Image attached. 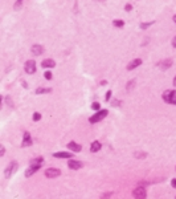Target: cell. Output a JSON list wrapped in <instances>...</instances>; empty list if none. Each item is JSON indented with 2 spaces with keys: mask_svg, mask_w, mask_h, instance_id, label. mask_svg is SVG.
<instances>
[{
  "mask_svg": "<svg viewBox=\"0 0 176 199\" xmlns=\"http://www.w3.org/2000/svg\"><path fill=\"white\" fill-rule=\"evenodd\" d=\"M163 100L168 104L176 105V90H167L163 93Z\"/></svg>",
  "mask_w": 176,
  "mask_h": 199,
  "instance_id": "obj_1",
  "label": "cell"
},
{
  "mask_svg": "<svg viewBox=\"0 0 176 199\" xmlns=\"http://www.w3.org/2000/svg\"><path fill=\"white\" fill-rule=\"evenodd\" d=\"M107 114H109V113H107V110H99V112H98V113H95L93 117H90L89 121L91 122V124H94V122H99V121L103 120Z\"/></svg>",
  "mask_w": 176,
  "mask_h": 199,
  "instance_id": "obj_2",
  "label": "cell"
},
{
  "mask_svg": "<svg viewBox=\"0 0 176 199\" xmlns=\"http://www.w3.org/2000/svg\"><path fill=\"white\" fill-rule=\"evenodd\" d=\"M16 170H17V163L16 162H11L9 165L7 166V169H5V171H4V177L5 178H11V175L13 174Z\"/></svg>",
  "mask_w": 176,
  "mask_h": 199,
  "instance_id": "obj_3",
  "label": "cell"
},
{
  "mask_svg": "<svg viewBox=\"0 0 176 199\" xmlns=\"http://www.w3.org/2000/svg\"><path fill=\"white\" fill-rule=\"evenodd\" d=\"M132 196H134L135 199H146V196H147L146 189H143V187H136V189L132 191Z\"/></svg>",
  "mask_w": 176,
  "mask_h": 199,
  "instance_id": "obj_4",
  "label": "cell"
},
{
  "mask_svg": "<svg viewBox=\"0 0 176 199\" xmlns=\"http://www.w3.org/2000/svg\"><path fill=\"white\" fill-rule=\"evenodd\" d=\"M25 72L29 73V74H32V73H35L36 72V62L35 61H32V60H28L27 62H25Z\"/></svg>",
  "mask_w": 176,
  "mask_h": 199,
  "instance_id": "obj_5",
  "label": "cell"
},
{
  "mask_svg": "<svg viewBox=\"0 0 176 199\" xmlns=\"http://www.w3.org/2000/svg\"><path fill=\"white\" fill-rule=\"evenodd\" d=\"M60 174H61V171L58 169H48V170H45V177L46 178H57Z\"/></svg>",
  "mask_w": 176,
  "mask_h": 199,
  "instance_id": "obj_6",
  "label": "cell"
},
{
  "mask_svg": "<svg viewBox=\"0 0 176 199\" xmlns=\"http://www.w3.org/2000/svg\"><path fill=\"white\" fill-rule=\"evenodd\" d=\"M68 166H69L72 170H78V169L82 167V162L76 161V159H70L69 163H68Z\"/></svg>",
  "mask_w": 176,
  "mask_h": 199,
  "instance_id": "obj_7",
  "label": "cell"
},
{
  "mask_svg": "<svg viewBox=\"0 0 176 199\" xmlns=\"http://www.w3.org/2000/svg\"><path fill=\"white\" fill-rule=\"evenodd\" d=\"M142 64V60L140 58H135V60H132L130 64L127 65V70H132V69H135L136 66H139Z\"/></svg>",
  "mask_w": 176,
  "mask_h": 199,
  "instance_id": "obj_8",
  "label": "cell"
},
{
  "mask_svg": "<svg viewBox=\"0 0 176 199\" xmlns=\"http://www.w3.org/2000/svg\"><path fill=\"white\" fill-rule=\"evenodd\" d=\"M171 65H172V61H171V60H164V61H162V62H159L158 64V66L162 69V70H167Z\"/></svg>",
  "mask_w": 176,
  "mask_h": 199,
  "instance_id": "obj_9",
  "label": "cell"
},
{
  "mask_svg": "<svg viewBox=\"0 0 176 199\" xmlns=\"http://www.w3.org/2000/svg\"><path fill=\"white\" fill-rule=\"evenodd\" d=\"M31 145H32V138H31V135H29V133L25 131L24 133V139H23V146L27 148V146H31Z\"/></svg>",
  "mask_w": 176,
  "mask_h": 199,
  "instance_id": "obj_10",
  "label": "cell"
},
{
  "mask_svg": "<svg viewBox=\"0 0 176 199\" xmlns=\"http://www.w3.org/2000/svg\"><path fill=\"white\" fill-rule=\"evenodd\" d=\"M68 148L70 149L72 151H74V153H78V151H81V145H78L77 142H69L68 143Z\"/></svg>",
  "mask_w": 176,
  "mask_h": 199,
  "instance_id": "obj_11",
  "label": "cell"
},
{
  "mask_svg": "<svg viewBox=\"0 0 176 199\" xmlns=\"http://www.w3.org/2000/svg\"><path fill=\"white\" fill-rule=\"evenodd\" d=\"M41 167V166H35V165H31V167L28 169L27 171H25V177H31V175H33L36 171H37L38 169Z\"/></svg>",
  "mask_w": 176,
  "mask_h": 199,
  "instance_id": "obj_12",
  "label": "cell"
},
{
  "mask_svg": "<svg viewBox=\"0 0 176 199\" xmlns=\"http://www.w3.org/2000/svg\"><path fill=\"white\" fill-rule=\"evenodd\" d=\"M31 51H32V53H33V55L40 56V55L42 53V52H44V48H42L41 45H33Z\"/></svg>",
  "mask_w": 176,
  "mask_h": 199,
  "instance_id": "obj_13",
  "label": "cell"
},
{
  "mask_svg": "<svg viewBox=\"0 0 176 199\" xmlns=\"http://www.w3.org/2000/svg\"><path fill=\"white\" fill-rule=\"evenodd\" d=\"M54 65H56V62L53 61V60H50V58H46V60H44V61L41 62L42 68H53Z\"/></svg>",
  "mask_w": 176,
  "mask_h": 199,
  "instance_id": "obj_14",
  "label": "cell"
},
{
  "mask_svg": "<svg viewBox=\"0 0 176 199\" xmlns=\"http://www.w3.org/2000/svg\"><path fill=\"white\" fill-rule=\"evenodd\" d=\"M99 150H101V143L98 141H94L91 143V146H90V151L91 153H95V151H99Z\"/></svg>",
  "mask_w": 176,
  "mask_h": 199,
  "instance_id": "obj_15",
  "label": "cell"
},
{
  "mask_svg": "<svg viewBox=\"0 0 176 199\" xmlns=\"http://www.w3.org/2000/svg\"><path fill=\"white\" fill-rule=\"evenodd\" d=\"M53 157H56V158H70V157H73L70 153H65V151H60V153H54V155Z\"/></svg>",
  "mask_w": 176,
  "mask_h": 199,
  "instance_id": "obj_16",
  "label": "cell"
},
{
  "mask_svg": "<svg viewBox=\"0 0 176 199\" xmlns=\"http://www.w3.org/2000/svg\"><path fill=\"white\" fill-rule=\"evenodd\" d=\"M42 163H44L42 157H38V158H36V159H33V161L31 162V165H35V166H41Z\"/></svg>",
  "mask_w": 176,
  "mask_h": 199,
  "instance_id": "obj_17",
  "label": "cell"
},
{
  "mask_svg": "<svg viewBox=\"0 0 176 199\" xmlns=\"http://www.w3.org/2000/svg\"><path fill=\"white\" fill-rule=\"evenodd\" d=\"M48 92H52V89H50V88H46V89H45V88H38V89L36 90L37 94H41V93H48Z\"/></svg>",
  "mask_w": 176,
  "mask_h": 199,
  "instance_id": "obj_18",
  "label": "cell"
},
{
  "mask_svg": "<svg viewBox=\"0 0 176 199\" xmlns=\"http://www.w3.org/2000/svg\"><path fill=\"white\" fill-rule=\"evenodd\" d=\"M114 25H115V27H119V28H121V27H123V25H124V23L122 20H115L114 21Z\"/></svg>",
  "mask_w": 176,
  "mask_h": 199,
  "instance_id": "obj_19",
  "label": "cell"
},
{
  "mask_svg": "<svg viewBox=\"0 0 176 199\" xmlns=\"http://www.w3.org/2000/svg\"><path fill=\"white\" fill-rule=\"evenodd\" d=\"M40 118H41V114H40V113H37V112H36V113L33 114V121H38V120H40Z\"/></svg>",
  "mask_w": 176,
  "mask_h": 199,
  "instance_id": "obj_20",
  "label": "cell"
},
{
  "mask_svg": "<svg viewBox=\"0 0 176 199\" xmlns=\"http://www.w3.org/2000/svg\"><path fill=\"white\" fill-rule=\"evenodd\" d=\"M134 85H135V80H131V81H130V84L127 85V90H131Z\"/></svg>",
  "mask_w": 176,
  "mask_h": 199,
  "instance_id": "obj_21",
  "label": "cell"
},
{
  "mask_svg": "<svg viewBox=\"0 0 176 199\" xmlns=\"http://www.w3.org/2000/svg\"><path fill=\"white\" fill-rule=\"evenodd\" d=\"M91 109H93V110H99V104H98V102H94L93 105H91Z\"/></svg>",
  "mask_w": 176,
  "mask_h": 199,
  "instance_id": "obj_22",
  "label": "cell"
},
{
  "mask_svg": "<svg viewBox=\"0 0 176 199\" xmlns=\"http://www.w3.org/2000/svg\"><path fill=\"white\" fill-rule=\"evenodd\" d=\"M111 90H109V92L106 93V96H105V100H106V101H109V100H110V97H111Z\"/></svg>",
  "mask_w": 176,
  "mask_h": 199,
  "instance_id": "obj_23",
  "label": "cell"
},
{
  "mask_svg": "<svg viewBox=\"0 0 176 199\" xmlns=\"http://www.w3.org/2000/svg\"><path fill=\"white\" fill-rule=\"evenodd\" d=\"M151 24H152V23H143V24H140V28H143V29H144V28H148Z\"/></svg>",
  "mask_w": 176,
  "mask_h": 199,
  "instance_id": "obj_24",
  "label": "cell"
},
{
  "mask_svg": "<svg viewBox=\"0 0 176 199\" xmlns=\"http://www.w3.org/2000/svg\"><path fill=\"white\" fill-rule=\"evenodd\" d=\"M45 79L50 80V79H52V73H50V72H45Z\"/></svg>",
  "mask_w": 176,
  "mask_h": 199,
  "instance_id": "obj_25",
  "label": "cell"
},
{
  "mask_svg": "<svg viewBox=\"0 0 176 199\" xmlns=\"http://www.w3.org/2000/svg\"><path fill=\"white\" fill-rule=\"evenodd\" d=\"M21 1H23V0H17V1L15 3V8H16V9H19V8H20V4H21Z\"/></svg>",
  "mask_w": 176,
  "mask_h": 199,
  "instance_id": "obj_26",
  "label": "cell"
},
{
  "mask_svg": "<svg viewBox=\"0 0 176 199\" xmlns=\"http://www.w3.org/2000/svg\"><path fill=\"white\" fill-rule=\"evenodd\" d=\"M124 9H126V11H131L132 9L131 4H126V5H124Z\"/></svg>",
  "mask_w": 176,
  "mask_h": 199,
  "instance_id": "obj_27",
  "label": "cell"
},
{
  "mask_svg": "<svg viewBox=\"0 0 176 199\" xmlns=\"http://www.w3.org/2000/svg\"><path fill=\"white\" fill-rule=\"evenodd\" d=\"M111 196V192H109V194H103L102 195V199H107V198H110Z\"/></svg>",
  "mask_w": 176,
  "mask_h": 199,
  "instance_id": "obj_28",
  "label": "cell"
},
{
  "mask_svg": "<svg viewBox=\"0 0 176 199\" xmlns=\"http://www.w3.org/2000/svg\"><path fill=\"white\" fill-rule=\"evenodd\" d=\"M7 102H8V105H9V106H12V105H13V104H12V100H11L9 97H7Z\"/></svg>",
  "mask_w": 176,
  "mask_h": 199,
  "instance_id": "obj_29",
  "label": "cell"
},
{
  "mask_svg": "<svg viewBox=\"0 0 176 199\" xmlns=\"http://www.w3.org/2000/svg\"><path fill=\"white\" fill-rule=\"evenodd\" d=\"M4 151H5V150H4V148L1 146V149H0V157H3V155H4Z\"/></svg>",
  "mask_w": 176,
  "mask_h": 199,
  "instance_id": "obj_30",
  "label": "cell"
},
{
  "mask_svg": "<svg viewBox=\"0 0 176 199\" xmlns=\"http://www.w3.org/2000/svg\"><path fill=\"white\" fill-rule=\"evenodd\" d=\"M118 105H119V101H117V100L113 101V106H118Z\"/></svg>",
  "mask_w": 176,
  "mask_h": 199,
  "instance_id": "obj_31",
  "label": "cell"
},
{
  "mask_svg": "<svg viewBox=\"0 0 176 199\" xmlns=\"http://www.w3.org/2000/svg\"><path fill=\"white\" fill-rule=\"evenodd\" d=\"M171 185H172V187H175L176 189V179H173L172 182H171Z\"/></svg>",
  "mask_w": 176,
  "mask_h": 199,
  "instance_id": "obj_32",
  "label": "cell"
},
{
  "mask_svg": "<svg viewBox=\"0 0 176 199\" xmlns=\"http://www.w3.org/2000/svg\"><path fill=\"white\" fill-rule=\"evenodd\" d=\"M172 45H173V47H176V37L172 40Z\"/></svg>",
  "mask_w": 176,
  "mask_h": 199,
  "instance_id": "obj_33",
  "label": "cell"
},
{
  "mask_svg": "<svg viewBox=\"0 0 176 199\" xmlns=\"http://www.w3.org/2000/svg\"><path fill=\"white\" fill-rule=\"evenodd\" d=\"M173 85L176 86V77H175V79H173Z\"/></svg>",
  "mask_w": 176,
  "mask_h": 199,
  "instance_id": "obj_34",
  "label": "cell"
},
{
  "mask_svg": "<svg viewBox=\"0 0 176 199\" xmlns=\"http://www.w3.org/2000/svg\"><path fill=\"white\" fill-rule=\"evenodd\" d=\"M173 21H175V23H176V16H173Z\"/></svg>",
  "mask_w": 176,
  "mask_h": 199,
  "instance_id": "obj_35",
  "label": "cell"
},
{
  "mask_svg": "<svg viewBox=\"0 0 176 199\" xmlns=\"http://www.w3.org/2000/svg\"><path fill=\"white\" fill-rule=\"evenodd\" d=\"M97 1H103V0H97Z\"/></svg>",
  "mask_w": 176,
  "mask_h": 199,
  "instance_id": "obj_36",
  "label": "cell"
}]
</instances>
